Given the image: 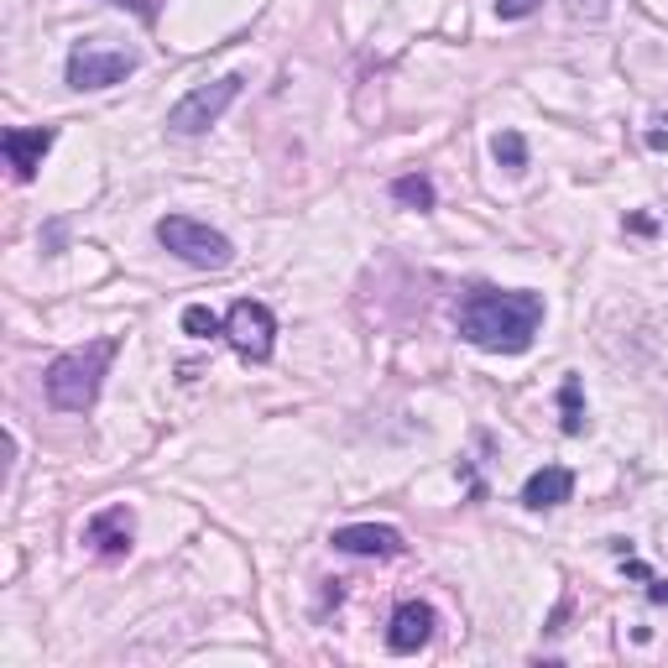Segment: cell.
Here are the masks:
<instances>
[{"label": "cell", "mask_w": 668, "mask_h": 668, "mask_svg": "<svg viewBox=\"0 0 668 668\" xmlns=\"http://www.w3.org/2000/svg\"><path fill=\"white\" fill-rule=\"evenodd\" d=\"M455 329H460V340H470L476 350L522 356V350L538 340V329H544V292L476 282V288L460 298V309H455Z\"/></svg>", "instance_id": "6da1fadb"}, {"label": "cell", "mask_w": 668, "mask_h": 668, "mask_svg": "<svg viewBox=\"0 0 668 668\" xmlns=\"http://www.w3.org/2000/svg\"><path fill=\"white\" fill-rule=\"evenodd\" d=\"M120 340H94L84 350H63L58 360H48V371H42V387H48V402L58 412H89L100 402V387H104V371H110V360H116Z\"/></svg>", "instance_id": "7a4b0ae2"}, {"label": "cell", "mask_w": 668, "mask_h": 668, "mask_svg": "<svg viewBox=\"0 0 668 668\" xmlns=\"http://www.w3.org/2000/svg\"><path fill=\"white\" fill-rule=\"evenodd\" d=\"M157 246L172 251L178 261L199 267V272H225V267L236 261L230 236H220V230L205 220H189V215H162V220H157Z\"/></svg>", "instance_id": "3957f363"}, {"label": "cell", "mask_w": 668, "mask_h": 668, "mask_svg": "<svg viewBox=\"0 0 668 668\" xmlns=\"http://www.w3.org/2000/svg\"><path fill=\"white\" fill-rule=\"evenodd\" d=\"M240 89H246V73H225V79H215V84L189 89V94L168 110V131L172 137H205L209 126L240 100Z\"/></svg>", "instance_id": "277c9868"}, {"label": "cell", "mask_w": 668, "mask_h": 668, "mask_svg": "<svg viewBox=\"0 0 668 668\" xmlns=\"http://www.w3.org/2000/svg\"><path fill=\"white\" fill-rule=\"evenodd\" d=\"M137 69H141L137 48H104L100 37L73 42V52H69V84L73 89H116Z\"/></svg>", "instance_id": "5b68a950"}, {"label": "cell", "mask_w": 668, "mask_h": 668, "mask_svg": "<svg viewBox=\"0 0 668 668\" xmlns=\"http://www.w3.org/2000/svg\"><path fill=\"white\" fill-rule=\"evenodd\" d=\"M225 340L236 345L240 360H272V340H277V319L267 303H257V298H240L236 309L225 313Z\"/></svg>", "instance_id": "8992f818"}, {"label": "cell", "mask_w": 668, "mask_h": 668, "mask_svg": "<svg viewBox=\"0 0 668 668\" xmlns=\"http://www.w3.org/2000/svg\"><path fill=\"white\" fill-rule=\"evenodd\" d=\"M52 141H58V126H11V131L0 137L6 168H11L17 183H32L37 168H42V157L52 152Z\"/></svg>", "instance_id": "52a82bcc"}, {"label": "cell", "mask_w": 668, "mask_h": 668, "mask_svg": "<svg viewBox=\"0 0 668 668\" xmlns=\"http://www.w3.org/2000/svg\"><path fill=\"white\" fill-rule=\"evenodd\" d=\"M131 538H137V517H131L126 501L104 507V512H94L84 522V544L100 554V559H126V554H131Z\"/></svg>", "instance_id": "ba28073f"}, {"label": "cell", "mask_w": 668, "mask_h": 668, "mask_svg": "<svg viewBox=\"0 0 668 668\" xmlns=\"http://www.w3.org/2000/svg\"><path fill=\"white\" fill-rule=\"evenodd\" d=\"M329 544L340 554H350V559H397V554L408 549V538L397 528H387V522H350V528H335Z\"/></svg>", "instance_id": "9c48e42d"}, {"label": "cell", "mask_w": 668, "mask_h": 668, "mask_svg": "<svg viewBox=\"0 0 668 668\" xmlns=\"http://www.w3.org/2000/svg\"><path fill=\"white\" fill-rule=\"evenodd\" d=\"M433 627H439V617H433L429 600H402L392 611V621H387V648H392L397 658H408V652L429 648Z\"/></svg>", "instance_id": "30bf717a"}, {"label": "cell", "mask_w": 668, "mask_h": 668, "mask_svg": "<svg viewBox=\"0 0 668 668\" xmlns=\"http://www.w3.org/2000/svg\"><path fill=\"white\" fill-rule=\"evenodd\" d=\"M575 497V470L565 465H544V470H532L528 486H522V507L528 512H554V507H565Z\"/></svg>", "instance_id": "8fae6325"}, {"label": "cell", "mask_w": 668, "mask_h": 668, "mask_svg": "<svg viewBox=\"0 0 668 668\" xmlns=\"http://www.w3.org/2000/svg\"><path fill=\"white\" fill-rule=\"evenodd\" d=\"M559 429H565L569 439H580V433L590 429V418H585V392H580V377H575V371L559 381Z\"/></svg>", "instance_id": "7c38bea8"}, {"label": "cell", "mask_w": 668, "mask_h": 668, "mask_svg": "<svg viewBox=\"0 0 668 668\" xmlns=\"http://www.w3.org/2000/svg\"><path fill=\"white\" fill-rule=\"evenodd\" d=\"M392 199L402 209H418V215H429V209L439 205V193H433L429 172H402V178H392Z\"/></svg>", "instance_id": "4fadbf2b"}, {"label": "cell", "mask_w": 668, "mask_h": 668, "mask_svg": "<svg viewBox=\"0 0 668 668\" xmlns=\"http://www.w3.org/2000/svg\"><path fill=\"white\" fill-rule=\"evenodd\" d=\"M491 157L507 172H528V141H522V131H497L491 137Z\"/></svg>", "instance_id": "5bb4252c"}, {"label": "cell", "mask_w": 668, "mask_h": 668, "mask_svg": "<svg viewBox=\"0 0 668 668\" xmlns=\"http://www.w3.org/2000/svg\"><path fill=\"white\" fill-rule=\"evenodd\" d=\"M183 335H193V340L225 335V319L215 309H205V303H189V309H183Z\"/></svg>", "instance_id": "9a60e30c"}, {"label": "cell", "mask_w": 668, "mask_h": 668, "mask_svg": "<svg viewBox=\"0 0 668 668\" xmlns=\"http://www.w3.org/2000/svg\"><path fill=\"white\" fill-rule=\"evenodd\" d=\"M538 6H544V0H497V17L501 21H528Z\"/></svg>", "instance_id": "2e32d148"}, {"label": "cell", "mask_w": 668, "mask_h": 668, "mask_svg": "<svg viewBox=\"0 0 668 668\" xmlns=\"http://www.w3.org/2000/svg\"><path fill=\"white\" fill-rule=\"evenodd\" d=\"M110 6H120V11H131V17H141L147 27L157 21V6H152V0H110Z\"/></svg>", "instance_id": "e0dca14e"}, {"label": "cell", "mask_w": 668, "mask_h": 668, "mask_svg": "<svg viewBox=\"0 0 668 668\" xmlns=\"http://www.w3.org/2000/svg\"><path fill=\"white\" fill-rule=\"evenodd\" d=\"M648 600H652V606H668V580L652 575V580H648Z\"/></svg>", "instance_id": "ac0fdd59"}]
</instances>
